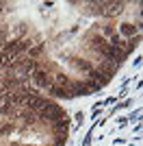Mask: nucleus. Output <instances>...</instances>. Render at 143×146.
<instances>
[{"label":"nucleus","mask_w":143,"mask_h":146,"mask_svg":"<svg viewBox=\"0 0 143 146\" xmlns=\"http://www.w3.org/2000/svg\"><path fill=\"white\" fill-rule=\"evenodd\" d=\"M13 131H15V124H11V122H5V124H0V135H11Z\"/></svg>","instance_id":"2"},{"label":"nucleus","mask_w":143,"mask_h":146,"mask_svg":"<svg viewBox=\"0 0 143 146\" xmlns=\"http://www.w3.org/2000/svg\"><path fill=\"white\" fill-rule=\"evenodd\" d=\"M134 33H139V29L134 24H130V22L121 24V35H134Z\"/></svg>","instance_id":"1"}]
</instances>
